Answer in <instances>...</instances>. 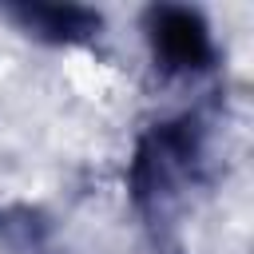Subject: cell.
Wrapping results in <instances>:
<instances>
[{
	"label": "cell",
	"mask_w": 254,
	"mask_h": 254,
	"mask_svg": "<svg viewBox=\"0 0 254 254\" xmlns=\"http://www.w3.org/2000/svg\"><path fill=\"white\" fill-rule=\"evenodd\" d=\"M155 48L171 67H198L210 56V40L206 28L194 12L187 8H163L155 12Z\"/></svg>",
	"instance_id": "obj_1"
}]
</instances>
